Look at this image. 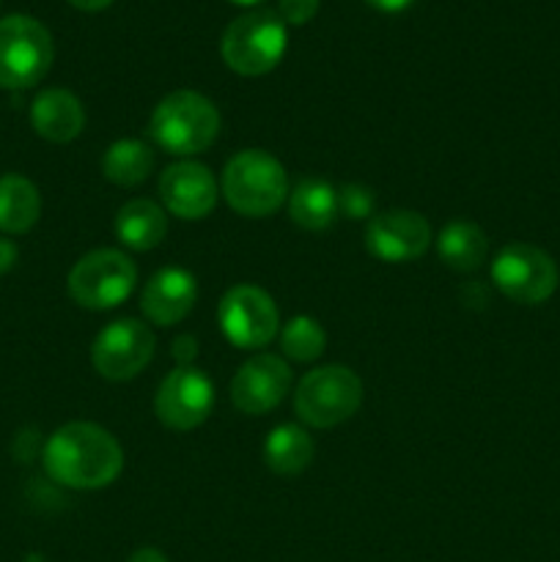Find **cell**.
I'll return each instance as SVG.
<instances>
[{
  "label": "cell",
  "instance_id": "4",
  "mask_svg": "<svg viewBox=\"0 0 560 562\" xmlns=\"http://www.w3.org/2000/svg\"><path fill=\"white\" fill-rule=\"evenodd\" d=\"M289 47L285 22L275 11H247L223 33L220 53L225 66L242 77H261L283 60Z\"/></svg>",
  "mask_w": 560,
  "mask_h": 562
},
{
  "label": "cell",
  "instance_id": "21",
  "mask_svg": "<svg viewBox=\"0 0 560 562\" xmlns=\"http://www.w3.org/2000/svg\"><path fill=\"white\" fill-rule=\"evenodd\" d=\"M439 261L456 272H475L489 252V239L483 228L467 220H453L437 236Z\"/></svg>",
  "mask_w": 560,
  "mask_h": 562
},
{
  "label": "cell",
  "instance_id": "13",
  "mask_svg": "<svg viewBox=\"0 0 560 562\" xmlns=\"http://www.w3.org/2000/svg\"><path fill=\"white\" fill-rule=\"evenodd\" d=\"M291 390V368L278 355H256L236 371L231 401L242 415H267Z\"/></svg>",
  "mask_w": 560,
  "mask_h": 562
},
{
  "label": "cell",
  "instance_id": "3",
  "mask_svg": "<svg viewBox=\"0 0 560 562\" xmlns=\"http://www.w3.org/2000/svg\"><path fill=\"white\" fill-rule=\"evenodd\" d=\"M223 195L242 217H269L289 201V176L280 159L261 148H245L223 170Z\"/></svg>",
  "mask_w": 560,
  "mask_h": 562
},
{
  "label": "cell",
  "instance_id": "17",
  "mask_svg": "<svg viewBox=\"0 0 560 562\" xmlns=\"http://www.w3.org/2000/svg\"><path fill=\"white\" fill-rule=\"evenodd\" d=\"M168 234V214L148 198L126 201L115 214V236L135 252H148L163 245Z\"/></svg>",
  "mask_w": 560,
  "mask_h": 562
},
{
  "label": "cell",
  "instance_id": "31",
  "mask_svg": "<svg viewBox=\"0 0 560 562\" xmlns=\"http://www.w3.org/2000/svg\"><path fill=\"white\" fill-rule=\"evenodd\" d=\"M231 3H236V5H258V3H264V0H231Z\"/></svg>",
  "mask_w": 560,
  "mask_h": 562
},
{
  "label": "cell",
  "instance_id": "16",
  "mask_svg": "<svg viewBox=\"0 0 560 562\" xmlns=\"http://www.w3.org/2000/svg\"><path fill=\"white\" fill-rule=\"evenodd\" d=\"M31 126L44 140L71 143L86 130V110L66 88H44L31 104Z\"/></svg>",
  "mask_w": 560,
  "mask_h": 562
},
{
  "label": "cell",
  "instance_id": "2",
  "mask_svg": "<svg viewBox=\"0 0 560 562\" xmlns=\"http://www.w3.org/2000/svg\"><path fill=\"white\" fill-rule=\"evenodd\" d=\"M148 135L163 151L173 157H195L217 140L220 113L212 99L181 88V91L168 93L154 108Z\"/></svg>",
  "mask_w": 560,
  "mask_h": 562
},
{
  "label": "cell",
  "instance_id": "24",
  "mask_svg": "<svg viewBox=\"0 0 560 562\" xmlns=\"http://www.w3.org/2000/svg\"><path fill=\"white\" fill-rule=\"evenodd\" d=\"M338 209L349 220H371L373 214V192L362 184H346L338 190Z\"/></svg>",
  "mask_w": 560,
  "mask_h": 562
},
{
  "label": "cell",
  "instance_id": "12",
  "mask_svg": "<svg viewBox=\"0 0 560 562\" xmlns=\"http://www.w3.org/2000/svg\"><path fill=\"white\" fill-rule=\"evenodd\" d=\"M432 247V225L410 209H390L368 220L366 250L377 261L406 263L423 258Z\"/></svg>",
  "mask_w": 560,
  "mask_h": 562
},
{
  "label": "cell",
  "instance_id": "30",
  "mask_svg": "<svg viewBox=\"0 0 560 562\" xmlns=\"http://www.w3.org/2000/svg\"><path fill=\"white\" fill-rule=\"evenodd\" d=\"M69 3L80 11H104L113 0H69Z\"/></svg>",
  "mask_w": 560,
  "mask_h": 562
},
{
  "label": "cell",
  "instance_id": "1",
  "mask_svg": "<svg viewBox=\"0 0 560 562\" xmlns=\"http://www.w3.org/2000/svg\"><path fill=\"white\" fill-rule=\"evenodd\" d=\"M44 472L75 492L110 486L124 470V450L108 428L97 423H66L42 450Z\"/></svg>",
  "mask_w": 560,
  "mask_h": 562
},
{
  "label": "cell",
  "instance_id": "27",
  "mask_svg": "<svg viewBox=\"0 0 560 562\" xmlns=\"http://www.w3.org/2000/svg\"><path fill=\"white\" fill-rule=\"evenodd\" d=\"M16 258H20V250H16L14 241L0 236V274L11 272L16 267Z\"/></svg>",
  "mask_w": 560,
  "mask_h": 562
},
{
  "label": "cell",
  "instance_id": "7",
  "mask_svg": "<svg viewBox=\"0 0 560 562\" xmlns=\"http://www.w3.org/2000/svg\"><path fill=\"white\" fill-rule=\"evenodd\" d=\"M137 283V269L121 250H91L71 267L69 296L86 311H113L130 300Z\"/></svg>",
  "mask_w": 560,
  "mask_h": 562
},
{
  "label": "cell",
  "instance_id": "19",
  "mask_svg": "<svg viewBox=\"0 0 560 562\" xmlns=\"http://www.w3.org/2000/svg\"><path fill=\"white\" fill-rule=\"evenodd\" d=\"M313 456H316V445H313L311 434L294 423L275 426L264 442V461L280 477H294L305 472Z\"/></svg>",
  "mask_w": 560,
  "mask_h": 562
},
{
  "label": "cell",
  "instance_id": "14",
  "mask_svg": "<svg viewBox=\"0 0 560 562\" xmlns=\"http://www.w3.org/2000/svg\"><path fill=\"white\" fill-rule=\"evenodd\" d=\"M217 181L206 165L181 159L168 165L159 176V198L165 209L179 220H203L217 203Z\"/></svg>",
  "mask_w": 560,
  "mask_h": 562
},
{
  "label": "cell",
  "instance_id": "29",
  "mask_svg": "<svg viewBox=\"0 0 560 562\" xmlns=\"http://www.w3.org/2000/svg\"><path fill=\"white\" fill-rule=\"evenodd\" d=\"M126 562H168V558H165V554L159 552V549L143 547V549H137V552L132 554V558L126 560Z\"/></svg>",
  "mask_w": 560,
  "mask_h": 562
},
{
  "label": "cell",
  "instance_id": "28",
  "mask_svg": "<svg viewBox=\"0 0 560 562\" xmlns=\"http://www.w3.org/2000/svg\"><path fill=\"white\" fill-rule=\"evenodd\" d=\"M366 3L371 5V9L382 11V14H399V11L410 9L415 0H366Z\"/></svg>",
  "mask_w": 560,
  "mask_h": 562
},
{
  "label": "cell",
  "instance_id": "8",
  "mask_svg": "<svg viewBox=\"0 0 560 562\" xmlns=\"http://www.w3.org/2000/svg\"><path fill=\"white\" fill-rule=\"evenodd\" d=\"M558 263L541 247L514 241L505 245L492 261V283L500 294L519 305H541L558 289Z\"/></svg>",
  "mask_w": 560,
  "mask_h": 562
},
{
  "label": "cell",
  "instance_id": "23",
  "mask_svg": "<svg viewBox=\"0 0 560 562\" xmlns=\"http://www.w3.org/2000/svg\"><path fill=\"white\" fill-rule=\"evenodd\" d=\"M327 335L311 316H294L280 329V351L294 362H313L324 355Z\"/></svg>",
  "mask_w": 560,
  "mask_h": 562
},
{
  "label": "cell",
  "instance_id": "10",
  "mask_svg": "<svg viewBox=\"0 0 560 562\" xmlns=\"http://www.w3.org/2000/svg\"><path fill=\"white\" fill-rule=\"evenodd\" d=\"M154 333L141 318H119L97 335L91 362L108 382H130L154 357Z\"/></svg>",
  "mask_w": 560,
  "mask_h": 562
},
{
  "label": "cell",
  "instance_id": "25",
  "mask_svg": "<svg viewBox=\"0 0 560 562\" xmlns=\"http://www.w3.org/2000/svg\"><path fill=\"white\" fill-rule=\"evenodd\" d=\"M322 0H278V16L285 25H305L318 14Z\"/></svg>",
  "mask_w": 560,
  "mask_h": 562
},
{
  "label": "cell",
  "instance_id": "5",
  "mask_svg": "<svg viewBox=\"0 0 560 562\" xmlns=\"http://www.w3.org/2000/svg\"><path fill=\"white\" fill-rule=\"evenodd\" d=\"M362 382L351 368L322 366L302 376L294 393V412L305 426L335 428L357 415Z\"/></svg>",
  "mask_w": 560,
  "mask_h": 562
},
{
  "label": "cell",
  "instance_id": "9",
  "mask_svg": "<svg viewBox=\"0 0 560 562\" xmlns=\"http://www.w3.org/2000/svg\"><path fill=\"white\" fill-rule=\"evenodd\" d=\"M217 324L236 349H264L280 333V316L272 296L258 285H234L217 305Z\"/></svg>",
  "mask_w": 560,
  "mask_h": 562
},
{
  "label": "cell",
  "instance_id": "15",
  "mask_svg": "<svg viewBox=\"0 0 560 562\" xmlns=\"http://www.w3.org/2000/svg\"><path fill=\"white\" fill-rule=\"evenodd\" d=\"M198 302L195 274L181 267H165L152 274L141 296V311L154 327H173L184 322Z\"/></svg>",
  "mask_w": 560,
  "mask_h": 562
},
{
  "label": "cell",
  "instance_id": "22",
  "mask_svg": "<svg viewBox=\"0 0 560 562\" xmlns=\"http://www.w3.org/2000/svg\"><path fill=\"white\" fill-rule=\"evenodd\" d=\"M152 170H154L152 148H148V143L135 140V137L115 140L102 157L104 179L113 181L115 187L143 184V181L152 176Z\"/></svg>",
  "mask_w": 560,
  "mask_h": 562
},
{
  "label": "cell",
  "instance_id": "18",
  "mask_svg": "<svg viewBox=\"0 0 560 562\" xmlns=\"http://www.w3.org/2000/svg\"><path fill=\"white\" fill-rule=\"evenodd\" d=\"M42 217V195L36 184L20 173L0 176V231L5 236L27 234Z\"/></svg>",
  "mask_w": 560,
  "mask_h": 562
},
{
  "label": "cell",
  "instance_id": "20",
  "mask_svg": "<svg viewBox=\"0 0 560 562\" xmlns=\"http://www.w3.org/2000/svg\"><path fill=\"white\" fill-rule=\"evenodd\" d=\"M289 214L305 231H327L338 220V190L324 179H302L289 190Z\"/></svg>",
  "mask_w": 560,
  "mask_h": 562
},
{
  "label": "cell",
  "instance_id": "6",
  "mask_svg": "<svg viewBox=\"0 0 560 562\" xmlns=\"http://www.w3.org/2000/svg\"><path fill=\"white\" fill-rule=\"evenodd\" d=\"M55 44L47 27L25 14L0 20V88L22 91L47 77Z\"/></svg>",
  "mask_w": 560,
  "mask_h": 562
},
{
  "label": "cell",
  "instance_id": "11",
  "mask_svg": "<svg viewBox=\"0 0 560 562\" xmlns=\"http://www.w3.org/2000/svg\"><path fill=\"white\" fill-rule=\"evenodd\" d=\"M214 409V384L201 368L176 366L163 379L154 398L159 423L170 431H192L203 426Z\"/></svg>",
  "mask_w": 560,
  "mask_h": 562
},
{
  "label": "cell",
  "instance_id": "26",
  "mask_svg": "<svg viewBox=\"0 0 560 562\" xmlns=\"http://www.w3.org/2000/svg\"><path fill=\"white\" fill-rule=\"evenodd\" d=\"M176 362L179 366H192V360H195L198 355V344L195 338H190V335H181V338H176Z\"/></svg>",
  "mask_w": 560,
  "mask_h": 562
}]
</instances>
